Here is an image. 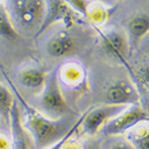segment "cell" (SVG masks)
Instances as JSON below:
<instances>
[{
	"label": "cell",
	"mask_w": 149,
	"mask_h": 149,
	"mask_svg": "<svg viewBox=\"0 0 149 149\" xmlns=\"http://www.w3.org/2000/svg\"><path fill=\"white\" fill-rule=\"evenodd\" d=\"M15 93L24 109L23 128L32 136L35 149H44L50 146L63 137L70 129L71 125H68L67 120L63 117L58 119L50 118L26 102L17 92Z\"/></svg>",
	"instance_id": "1"
},
{
	"label": "cell",
	"mask_w": 149,
	"mask_h": 149,
	"mask_svg": "<svg viewBox=\"0 0 149 149\" xmlns=\"http://www.w3.org/2000/svg\"><path fill=\"white\" fill-rule=\"evenodd\" d=\"M5 8L17 33L35 32L43 22L46 0H5Z\"/></svg>",
	"instance_id": "2"
},
{
	"label": "cell",
	"mask_w": 149,
	"mask_h": 149,
	"mask_svg": "<svg viewBox=\"0 0 149 149\" xmlns=\"http://www.w3.org/2000/svg\"><path fill=\"white\" fill-rule=\"evenodd\" d=\"M39 111L52 119L63 117L68 110V103L57 78V68L47 74L45 85L38 98Z\"/></svg>",
	"instance_id": "3"
},
{
	"label": "cell",
	"mask_w": 149,
	"mask_h": 149,
	"mask_svg": "<svg viewBox=\"0 0 149 149\" xmlns=\"http://www.w3.org/2000/svg\"><path fill=\"white\" fill-rule=\"evenodd\" d=\"M149 120V115L146 109L142 105L134 103L125 107L118 114L110 118L104 125L102 126L100 132L104 136H118L124 134L133 126L137 125L141 122Z\"/></svg>",
	"instance_id": "4"
},
{
	"label": "cell",
	"mask_w": 149,
	"mask_h": 149,
	"mask_svg": "<svg viewBox=\"0 0 149 149\" xmlns=\"http://www.w3.org/2000/svg\"><path fill=\"white\" fill-rule=\"evenodd\" d=\"M124 109V105H113L107 103L93 109L91 107L83 113L80 127L86 135L95 136L100 132L102 126L110 118L118 114Z\"/></svg>",
	"instance_id": "5"
},
{
	"label": "cell",
	"mask_w": 149,
	"mask_h": 149,
	"mask_svg": "<svg viewBox=\"0 0 149 149\" xmlns=\"http://www.w3.org/2000/svg\"><path fill=\"white\" fill-rule=\"evenodd\" d=\"M76 20V12L64 0H46V10L43 22L38 30L36 37L44 33L54 24H64L69 27Z\"/></svg>",
	"instance_id": "6"
},
{
	"label": "cell",
	"mask_w": 149,
	"mask_h": 149,
	"mask_svg": "<svg viewBox=\"0 0 149 149\" xmlns=\"http://www.w3.org/2000/svg\"><path fill=\"white\" fill-rule=\"evenodd\" d=\"M103 51L109 57L126 65L129 44L124 33L117 29L109 28L98 32Z\"/></svg>",
	"instance_id": "7"
},
{
	"label": "cell",
	"mask_w": 149,
	"mask_h": 149,
	"mask_svg": "<svg viewBox=\"0 0 149 149\" xmlns=\"http://www.w3.org/2000/svg\"><path fill=\"white\" fill-rule=\"evenodd\" d=\"M105 100L107 104L127 105L138 103L140 93L133 81L117 80L112 81L105 90Z\"/></svg>",
	"instance_id": "8"
},
{
	"label": "cell",
	"mask_w": 149,
	"mask_h": 149,
	"mask_svg": "<svg viewBox=\"0 0 149 149\" xmlns=\"http://www.w3.org/2000/svg\"><path fill=\"white\" fill-rule=\"evenodd\" d=\"M57 78L60 86L69 90L79 91L83 88L86 81V70L77 61H68L57 67Z\"/></svg>",
	"instance_id": "9"
},
{
	"label": "cell",
	"mask_w": 149,
	"mask_h": 149,
	"mask_svg": "<svg viewBox=\"0 0 149 149\" xmlns=\"http://www.w3.org/2000/svg\"><path fill=\"white\" fill-rule=\"evenodd\" d=\"M76 48V41L74 36L67 30H61L55 33L48 40L46 51L52 58H64L68 56Z\"/></svg>",
	"instance_id": "10"
},
{
	"label": "cell",
	"mask_w": 149,
	"mask_h": 149,
	"mask_svg": "<svg viewBox=\"0 0 149 149\" xmlns=\"http://www.w3.org/2000/svg\"><path fill=\"white\" fill-rule=\"evenodd\" d=\"M126 37L129 49L137 46L149 32V16L146 13H139L132 16L127 22Z\"/></svg>",
	"instance_id": "11"
},
{
	"label": "cell",
	"mask_w": 149,
	"mask_h": 149,
	"mask_svg": "<svg viewBox=\"0 0 149 149\" xmlns=\"http://www.w3.org/2000/svg\"><path fill=\"white\" fill-rule=\"evenodd\" d=\"M9 123L11 129V149H29L28 141L25 135V129L23 128L21 120L20 109L16 102H14L12 109Z\"/></svg>",
	"instance_id": "12"
},
{
	"label": "cell",
	"mask_w": 149,
	"mask_h": 149,
	"mask_svg": "<svg viewBox=\"0 0 149 149\" xmlns=\"http://www.w3.org/2000/svg\"><path fill=\"white\" fill-rule=\"evenodd\" d=\"M47 73L38 67H28L18 73L17 79L21 86L30 90H42L47 79Z\"/></svg>",
	"instance_id": "13"
},
{
	"label": "cell",
	"mask_w": 149,
	"mask_h": 149,
	"mask_svg": "<svg viewBox=\"0 0 149 149\" xmlns=\"http://www.w3.org/2000/svg\"><path fill=\"white\" fill-rule=\"evenodd\" d=\"M124 136L134 149H149L148 121L133 126L124 133Z\"/></svg>",
	"instance_id": "14"
},
{
	"label": "cell",
	"mask_w": 149,
	"mask_h": 149,
	"mask_svg": "<svg viewBox=\"0 0 149 149\" xmlns=\"http://www.w3.org/2000/svg\"><path fill=\"white\" fill-rule=\"evenodd\" d=\"M109 14L110 9L109 5H105L100 2H95V3H90L88 5L86 19H88L95 25H102L109 19Z\"/></svg>",
	"instance_id": "15"
},
{
	"label": "cell",
	"mask_w": 149,
	"mask_h": 149,
	"mask_svg": "<svg viewBox=\"0 0 149 149\" xmlns=\"http://www.w3.org/2000/svg\"><path fill=\"white\" fill-rule=\"evenodd\" d=\"M18 37V33L12 24L4 4H0V39L14 41Z\"/></svg>",
	"instance_id": "16"
},
{
	"label": "cell",
	"mask_w": 149,
	"mask_h": 149,
	"mask_svg": "<svg viewBox=\"0 0 149 149\" xmlns=\"http://www.w3.org/2000/svg\"><path fill=\"white\" fill-rule=\"evenodd\" d=\"M14 102L15 100L9 88L0 84V116H2L8 122L10 120V114Z\"/></svg>",
	"instance_id": "17"
},
{
	"label": "cell",
	"mask_w": 149,
	"mask_h": 149,
	"mask_svg": "<svg viewBox=\"0 0 149 149\" xmlns=\"http://www.w3.org/2000/svg\"><path fill=\"white\" fill-rule=\"evenodd\" d=\"M102 149H134V147L126 139L110 136L109 139L102 144Z\"/></svg>",
	"instance_id": "18"
},
{
	"label": "cell",
	"mask_w": 149,
	"mask_h": 149,
	"mask_svg": "<svg viewBox=\"0 0 149 149\" xmlns=\"http://www.w3.org/2000/svg\"><path fill=\"white\" fill-rule=\"evenodd\" d=\"M81 118H83V114H81V116L80 117V118H79V120H77L73 124V125L70 127V129L66 132V134H65L63 137L60 138L59 140H57L56 142H54L53 144H51V145H50L49 147L45 148V149H61L62 146H63L64 144H65V142H66V141L68 140L69 138H71L72 136H74V134L76 133V131L78 130L79 128H80Z\"/></svg>",
	"instance_id": "19"
},
{
	"label": "cell",
	"mask_w": 149,
	"mask_h": 149,
	"mask_svg": "<svg viewBox=\"0 0 149 149\" xmlns=\"http://www.w3.org/2000/svg\"><path fill=\"white\" fill-rule=\"evenodd\" d=\"M68 5L71 7L76 13L80 14L81 16L86 18L88 8L90 5L88 0H64Z\"/></svg>",
	"instance_id": "20"
},
{
	"label": "cell",
	"mask_w": 149,
	"mask_h": 149,
	"mask_svg": "<svg viewBox=\"0 0 149 149\" xmlns=\"http://www.w3.org/2000/svg\"><path fill=\"white\" fill-rule=\"evenodd\" d=\"M61 149H86V147L83 145V143L77 140V139L73 138V136H72L71 138H69L65 142Z\"/></svg>",
	"instance_id": "21"
},
{
	"label": "cell",
	"mask_w": 149,
	"mask_h": 149,
	"mask_svg": "<svg viewBox=\"0 0 149 149\" xmlns=\"http://www.w3.org/2000/svg\"><path fill=\"white\" fill-rule=\"evenodd\" d=\"M0 149H11V137L2 131H0Z\"/></svg>",
	"instance_id": "22"
},
{
	"label": "cell",
	"mask_w": 149,
	"mask_h": 149,
	"mask_svg": "<svg viewBox=\"0 0 149 149\" xmlns=\"http://www.w3.org/2000/svg\"><path fill=\"white\" fill-rule=\"evenodd\" d=\"M95 2H100V3H103L105 5L110 6L112 4V0H93Z\"/></svg>",
	"instance_id": "23"
},
{
	"label": "cell",
	"mask_w": 149,
	"mask_h": 149,
	"mask_svg": "<svg viewBox=\"0 0 149 149\" xmlns=\"http://www.w3.org/2000/svg\"><path fill=\"white\" fill-rule=\"evenodd\" d=\"M0 71H2V72L4 71V66H3V64H2L1 61H0Z\"/></svg>",
	"instance_id": "24"
},
{
	"label": "cell",
	"mask_w": 149,
	"mask_h": 149,
	"mask_svg": "<svg viewBox=\"0 0 149 149\" xmlns=\"http://www.w3.org/2000/svg\"><path fill=\"white\" fill-rule=\"evenodd\" d=\"M5 3V0H0V4H4Z\"/></svg>",
	"instance_id": "25"
}]
</instances>
